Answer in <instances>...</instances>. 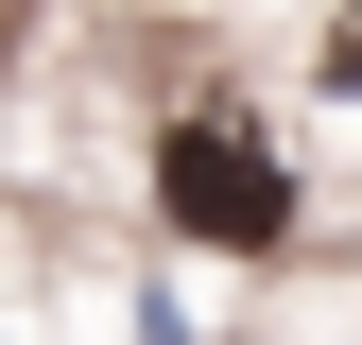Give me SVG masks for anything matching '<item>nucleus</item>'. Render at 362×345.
<instances>
[{
    "mask_svg": "<svg viewBox=\"0 0 362 345\" xmlns=\"http://www.w3.org/2000/svg\"><path fill=\"white\" fill-rule=\"evenodd\" d=\"M156 225L207 242V259H276V242H293V156L259 139L242 104H190V121L156 139Z\"/></svg>",
    "mask_w": 362,
    "mask_h": 345,
    "instance_id": "obj_1",
    "label": "nucleus"
},
{
    "mask_svg": "<svg viewBox=\"0 0 362 345\" xmlns=\"http://www.w3.org/2000/svg\"><path fill=\"white\" fill-rule=\"evenodd\" d=\"M328 104H362V0L328 18Z\"/></svg>",
    "mask_w": 362,
    "mask_h": 345,
    "instance_id": "obj_2",
    "label": "nucleus"
}]
</instances>
